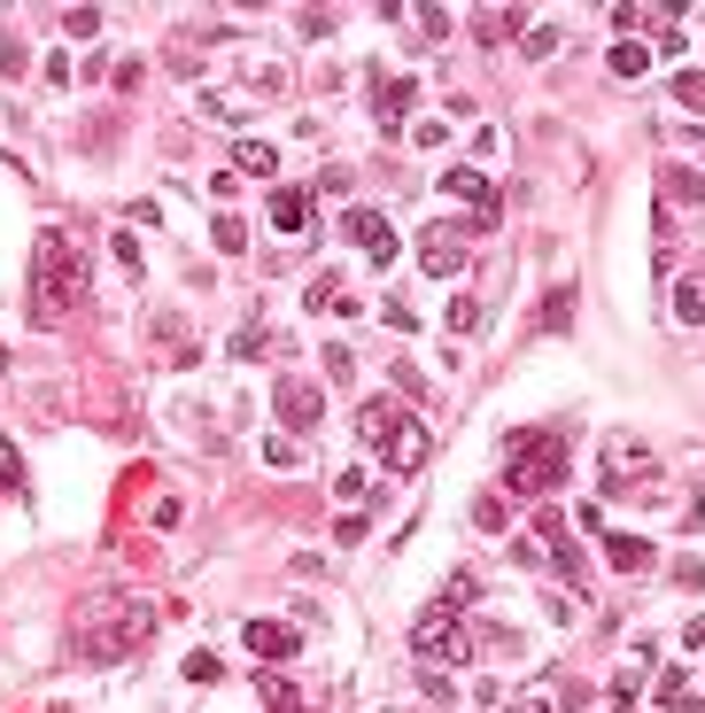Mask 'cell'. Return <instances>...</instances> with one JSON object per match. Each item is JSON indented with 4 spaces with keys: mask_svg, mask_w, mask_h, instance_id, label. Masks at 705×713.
I'll use <instances>...</instances> for the list:
<instances>
[{
    "mask_svg": "<svg viewBox=\"0 0 705 713\" xmlns=\"http://www.w3.org/2000/svg\"><path fill=\"white\" fill-rule=\"evenodd\" d=\"M473 326H481V295H458L450 303V334H473Z\"/></svg>",
    "mask_w": 705,
    "mask_h": 713,
    "instance_id": "obj_32",
    "label": "cell"
},
{
    "mask_svg": "<svg viewBox=\"0 0 705 713\" xmlns=\"http://www.w3.org/2000/svg\"><path fill=\"white\" fill-rule=\"evenodd\" d=\"M326 373H333V381H357V349H349V341H326Z\"/></svg>",
    "mask_w": 705,
    "mask_h": 713,
    "instance_id": "obj_28",
    "label": "cell"
},
{
    "mask_svg": "<svg viewBox=\"0 0 705 713\" xmlns=\"http://www.w3.org/2000/svg\"><path fill=\"white\" fill-rule=\"evenodd\" d=\"M559 47H566V32H559V24H527V32H519V55H527V62H551Z\"/></svg>",
    "mask_w": 705,
    "mask_h": 713,
    "instance_id": "obj_19",
    "label": "cell"
},
{
    "mask_svg": "<svg viewBox=\"0 0 705 713\" xmlns=\"http://www.w3.org/2000/svg\"><path fill=\"white\" fill-rule=\"evenodd\" d=\"M466 233H473L466 218H458V225H426V233H419V264H426L434 280H466Z\"/></svg>",
    "mask_w": 705,
    "mask_h": 713,
    "instance_id": "obj_7",
    "label": "cell"
},
{
    "mask_svg": "<svg viewBox=\"0 0 705 713\" xmlns=\"http://www.w3.org/2000/svg\"><path fill=\"white\" fill-rule=\"evenodd\" d=\"M674 318H682V326H697V318H705V272L674 280Z\"/></svg>",
    "mask_w": 705,
    "mask_h": 713,
    "instance_id": "obj_21",
    "label": "cell"
},
{
    "mask_svg": "<svg viewBox=\"0 0 705 713\" xmlns=\"http://www.w3.org/2000/svg\"><path fill=\"white\" fill-rule=\"evenodd\" d=\"M0 373H9V349H0Z\"/></svg>",
    "mask_w": 705,
    "mask_h": 713,
    "instance_id": "obj_44",
    "label": "cell"
},
{
    "mask_svg": "<svg viewBox=\"0 0 705 713\" xmlns=\"http://www.w3.org/2000/svg\"><path fill=\"white\" fill-rule=\"evenodd\" d=\"M218 675H225L218 652H195V659H187V682H218Z\"/></svg>",
    "mask_w": 705,
    "mask_h": 713,
    "instance_id": "obj_37",
    "label": "cell"
},
{
    "mask_svg": "<svg viewBox=\"0 0 705 713\" xmlns=\"http://www.w3.org/2000/svg\"><path fill=\"white\" fill-rule=\"evenodd\" d=\"M272 225L287 241H303L310 233V187H272Z\"/></svg>",
    "mask_w": 705,
    "mask_h": 713,
    "instance_id": "obj_14",
    "label": "cell"
},
{
    "mask_svg": "<svg viewBox=\"0 0 705 713\" xmlns=\"http://www.w3.org/2000/svg\"><path fill=\"white\" fill-rule=\"evenodd\" d=\"M333 543H341V551H357V543H365V504L333 519Z\"/></svg>",
    "mask_w": 705,
    "mask_h": 713,
    "instance_id": "obj_27",
    "label": "cell"
},
{
    "mask_svg": "<svg viewBox=\"0 0 705 713\" xmlns=\"http://www.w3.org/2000/svg\"><path fill=\"white\" fill-rule=\"evenodd\" d=\"M411 652H419L426 667H466V659H473L466 612H450V605H426V612L411 620Z\"/></svg>",
    "mask_w": 705,
    "mask_h": 713,
    "instance_id": "obj_5",
    "label": "cell"
},
{
    "mask_svg": "<svg viewBox=\"0 0 705 713\" xmlns=\"http://www.w3.org/2000/svg\"><path fill=\"white\" fill-rule=\"evenodd\" d=\"M411 109H419V78H380V94H373L380 132H403V125H411Z\"/></svg>",
    "mask_w": 705,
    "mask_h": 713,
    "instance_id": "obj_13",
    "label": "cell"
},
{
    "mask_svg": "<svg viewBox=\"0 0 705 713\" xmlns=\"http://www.w3.org/2000/svg\"><path fill=\"white\" fill-rule=\"evenodd\" d=\"M85 303H94V264H85V241H78L70 225L39 233V248H32V318H39V326H62V318L85 311Z\"/></svg>",
    "mask_w": 705,
    "mask_h": 713,
    "instance_id": "obj_2",
    "label": "cell"
},
{
    "mask_svg": "<svg viewBox=\"0 0 705 713\" xmlns=\"http://www.w3.org/2000/svg\"><path fill=\"white\" fill-rule=\"evenodd\" d=\"M612 70H621V78H644V70H651V47L621 39V47H612Z\"/></svg>",
    "mask_w": 705,
    "mask_h": 713,
    "instance_id": "obj_25",
    "label": "cell"
},
{
    "mask_svg": "<svg viewBox=\"0 0 705 713\" xmlns=\"http://www.w3.org/2000/svg\"><path fill=\"white\" fill-rule=\"evenodd\" d=\"M434 605H450V612H466V605H473V574H450V582H443V597H434Z\"/></svg>",
    "mask_w": 705,
    "mask_h": 713,
    "instance_id": "obj_30",
    "label": "cell"
},
{
    "mask_svg": "<svg viewBox=\"0 0 705 713\" xmlns=\"http://www.w3.org/2000/svg\"><path fill=\"white\" fill-rule=\"evenodd\" d=\"M443 195H458V202L473 210V218H466L473 233H496V225H504V195L489 187V178H481L473 163H450V171H443Z\"/></svg>",
    "mask_w": 705,
    "mask_h": 713,
    "instance_id": "obj_6",
    "label": "cell"
},
{
    "mask_svg": "<svg viewBox=\"0 0 705 713\" xmlns=\"http://www.w3.org/2000/svg\"><path fill=\"white\" fill-rule=\"evenodd\" d=\"M411 39H419V47L450 39V9H411Z\"/></svg>",
    "mask_w": 705,
    "mask_h": 713,
    "instance_id": "obj_23",
    "label": "cell"
},
{
    "mask_svg": "<svg viewBox=\"0 0 705 713\" xmlns=\"http://www.w3.org/2000/svg\"><path fill=\"white\" fill-rule=\"evenodd\" d=\"M0 489H16V451H9V434H0Z\"/></svg>",
    "mask_w": 705,
    "mask_h": 713,
    "instance_id": "obj_42",
    "label": "cell"
},
{
    "mask_svg": "<svg viewBox=\"0 0 705 713\" xmlns=\"http://www.w3.org/2000/svg\"><path fill=\"white\" fill-rule=\"evenodd\" d=\"M155 636V612L132 589H85L70 612V652L78 659H132Z\"/></svg>",
    "mask_w": 705,
    "mask_h": 713,
    "instance_id": "obj_1",
    "label": "cell"
},
{
    "mask_svg": "<svg viewBox=\"0 0 705 713\" xmlns=\"http://www.w3.org/2000/svg\"><path fill=\"white\" fill-rule=\"evenodd\" d=\"M341 233H349V248H365L373 272H388V264H396V225H388L380 210H349V218H341Z\"/></svg>",
    "mask_w": 705,
    "mask_h": 713,
    "instance_id": "obj_8",
    "label": "cell"
},
{
    "mask_svg": "<svg viewBox=\"0 0 705 713\" xmlns=\"http://www.w3.org/2000/svg\"><path fill=\"white\" fill-rule=\"evenodd\" d=\"M403 419H411L403 396H373V404H357V442H365V451H388Z\"/></svg>",
    "mask_w": 705,
    "mask_h": 713,
    "instance_id": "obj_10",
    "label": "cell"
},
{
    "mask_svg": "<svg viewBox=\"0 0 705 713\" xmlns=\"http://www.w3.org/2000/svg\"><path fill=\"white\" fill-rule=\"evenodd\" d=\"M551 489H566V434L559 426H527V434H512L504 442V496H551Z\"/></svg>",
    "mask_w": 705,
    "mask_h": 713,
    "instance_id": "obj_3",
    "label": "cell"
},
{
    "mask_svg": "<svg viewBox=\"0 0 705 713\" xmlns=\"http://www.w3.org/2000/svg\"><path fill=\"white\" fill-rule=\"evenodd\" d=\"M263 466H303V458H295L287 434H263Z\"/></svg>",
    "mask_w": 705,
    "mask_h": 713,
    "instance_id": "obj_34",
    "label": "cell"
},
{
    "mask_svg": "<svg viewBox=\"0 0 705 713\" xmlns=\"http://www.w3.org/2000/svg\"><path fill=\"white\" fill-rule=\"evenodd\" d=\"M240 644H248L263 667H280V659H295V652H303V636L287 629V620H248V629H240Z\"/></svg>",
    "mask_w": 705,
    "mask_h": 713,
    "instance_id": "obj_12",
    "label": "cell"
},
{
    "mask_svg": "<svg viewBox=\"0 0 705 713\" xmlns=\"http://www.w3.org/2000/svg\"><path fill=\"white\" fill-rule=\"evenodd\" d=\"M574 303H581L574 288H551V303L536 311V334H566V326H574Z\"/></svg>",
    "mask_w": 705,
    "mask_h": 713,
    "instance_id": "obj_18",
    "label": "cell"
},
{
    "mask_svg": "<svg viewBox=\"0 0 705 713\" xmlns=\"http://www.w3.org/2000/svg\"><path fill=\"white\" fill-rule=\"evenodd\" d=\"M597 543H604V559H612V566H621V574H644V566L659 559V551L644 543V535H597Z\"/></svg>",
    "mask_w": 705,
    "mask_h": 713,
    "instance_id": "obj_15",
    "label": "cell"
},
{
    "mask_svg": "<svg viewBox=\"0 0 705 713\" xmlns=\"http://www.w3.org/2000/svg\"><path fill=\"white\" fill-rule=\"evenodd\" d=\"M396 396H419V404H426V381H419V365H396Z\"/></svg>",
    "mask_w": 705,
    "mask_h": 713,
    "instance_id": "obj_41",
    "label": "cell"
},
{
    "mask_svg": "<svg viewBox=\"0 0 705 713\" xmlns=\"http://www.w3.org/2000/svg\"><path fill=\"white\" fill-rule=\"evenodd\" d=\"M109 256L125 264V272H140V241H132V233H109Z\"/></svg>",
    "mask_w": 705,
    "mask_h": 713,
    "instance_id": "obj_39",
    "label": "cell"
},
{
    "mask_svg": "<svg viewBox=\"0 0 705 713\" xmlns=\"http://www.w3.org/2000/svg\"><path fill=\"white\" fill-rule=\"evenodd\" d=\"M659 195H674V202L705 210V178H697V171H667V178H659Z\"/></svg>",
    "mask_w": 705,
    "mask_h": 713,
    "instance_id": "obj_22",
    "label": "cell"
},
{
    "mask_svg": "<svg viewBox=\"0 0 705 713\" xmlns=\"http://www.w3.org/2000/svg\"><path fill=\"white\" fill-rule=\"evenodd\" d=\"M0 70L24 78V70H32V47H24V39H0Z\"/></svg>",
    "mask_w": 705,
    "mask_h": 713,
    "instance_id": "obj_33",
    "label": "cell"
},
{
    "mask_svg": "<svg viewBox=\"0 0 705 713\" xmlns=\"http://www.w3.org/2000/svg\"><path fill=\"white\" fill-rule=\"evenodd\" d=\"M527 24H536L527 9H481V16H473V39H481V47H496L504 32H527Z\"/></svg>",
    "mask_w": 705,
    "mask_h": 713,
    "instance_id": "obj_16",
    "label": "cell"
},
{
    "mask_svg": "<svg viewBox=\"0 0 705 713\" xmlns=\"http://www.w3.org/2000/svg\"><path fill=\"white\" fill-rule=\"evenodd\" d=\"M380 318H388V326H396V334H419V311H411V303H388V311H380Z\"/></svg>",
    "mask_w": 705,
    "mask_h": 713,
    "instance_id": "obj_40",
    "label": "cell"
},
{
    "mask_svg": "<svg viewBox=\"0 0 705 713\" xmlns=\"http://www.w3.org/2000/svg\"><path fill=\"white\" fill-rule=\"evenodd\" d=\"M263 349H272V334H263V326H256V318H248V326H240V334H233V356H263Z\"/></svg>",
    "mask_w": 705,
    "mask_h": 713,
    "instance_id": "obj_29",
    "label": "cell"
},
{
    "mask_svg": "<svg viewBox=\"0 0 705 713\" xmlns=\"http://www.w3.org/2000/svg\"><path fill=\"white\" fill-rule=\"evenodd\" d=\"M233 163H240L248 178H280V148H272V140H240Z\"/></svg>",
    "mask_w": 705,
    "mask_h": 713,
    "instance_id": "obj_17",
    "label": "cell"
},
{
    "mask_svg": "<svg viewBox=\"0 0 705 713\" xmlns=\"http://www.w3.org/2000/svg\"><path fill=\"white\" fill-rule=\"evenodd\" d=\"M62 32H78V39L102 32V9H62Z\"/></svg>",
    "mask_w": 705,
    "mask_h": 713,
    "instance_id": "obj_38",
    "label": "cell"
},
{
    "mask_svg": "<svg viewBox=\"0 0 705 713\" xmlns=\"http://www.w3.org/2000/svg\"><path fill=\"white\" fill-rule=\"evenodd\" d=\"M295 32H303V39H333V16H326V9H303Z\"/></svg>",
    "mask_w": 705,
    "mask_h": 713,
    "instance_id": "obj_35",
    "label": "cell"
},
{
    "mask_svg": "<svg viewBox=\"0 0 705 713\" xmlns=\"http://www.w3.org/2000/svg\"><path fill=\"white\" fill-rule=\"evenodd\" d=\"M426 458H434V434H426L419 419H403V426H396V442L380 451V466H388V474H403V481H411V474H419Z\"/></svg>",
    "mask_w": 705,
    "mask_h": 713,
    "instance_id": "obj_11",
    "label": "cell"
},
{
    "mask_svg": "<svg viewBox=\"0 0 705 713\" xmlns=\"http://www.w3.org/2000/svg\"><path fill=\"white\" fill-rule=\"evenodd\" d=\"M659 713H697V690L682 682V667H667V675H659Z\"/></svg>",
    "mask_w": 705,
    "mask_h": 713,
    "instance_id": "obj_20",
    "label": "cell"
},
{
    "mask_svg": "<svg viewBox=\"0 0 705 713\" xmlns=\"http://www.w3.org/2000/svg\"><path fill=\"white\" fill-rule=\"evenodd\" d=\"M473 527L496 535V527H504V496H473Z\"/></svg>",
    "mask_w": 705,
    "mask_h": 713,
    "instance_id": "obj_36",
    "label": "cell"
},
{
    "mask_svg": "<svg viewBox=\"0 0 705 713\" xmlns=\"http://www.w3.org/2000/svg\"><path fill=\"white\" fill-rule=\"evenodd\" d=\"M210 241H218V248H233V256H240V248H248V225H240V218H218V225H210Z\"/></svg>",
    "mask_w": 705,
    "mask_h": 713,
    "instance_id": "obj_31",
    "label": "cell"
},
{
    "mask_svg": "<svg viewBox=\"0 0 705 713\" xmlns=\"http://www.w3.org/2000/svg\"><path fill=\"white\" fill-rule=\"evenodd\" d=\"M667 94H674V102H682L690 117H705V70H682V78L667 85Z\"/></svg>",
    "mask_w": 705,
    "mask_h": 713,
    "instance_id": "obj_24",
    "label": "cell"
},
{
    "mask_svg": "<svg viewBox=\"0 0 705 713\" xmlns=\"http://www.w3.org/2000/svg\"><path fill=\"white\" fill-rule=\"evenodd\" d=\"M604 496H636V504H659V481H651V442L644 434H604Z\"/></svg>",
    "mask_w": 705,
    "mask_h": 713,
    "instance_id": "obj_4",
    "label": "cell"
},
{
    "mask_svg": "<svg viewBox=\"0 0 705 713\" xmlns=\"http://www.w3.org/2000/svg\"><path fill=\"white\" fill-rule=\"evenodd\" d=\"M272 411H280L295 434H310V426L326 419V396H318V381H295V373H280V388H272Z\"/></svg>",
    "mask_w": 705,
    "mask_h": 713,
    "instance_id": "obj_9",
    "label": "cell"
},
{
    "mask_svg": "<svg viewBox=\"0 0 705 713\" xmlns=\"http://www.w3.org/2000/svg\"><path fill=\"white\" fill-rule=\"evenodd\" d=\"M527 713H551V705H543V698H536V705H527Z\"/></svg>",
    "mask_w": 705,
    "mask_h": 713,
    "instance_id": "obj_43",
    "label": "cell"
},
{
    "mask_svg": "<svg viewBox=\"0 0 705 713\" xmlns=\"http://www.w3.org/2000/svg\"><path fill=\"white\" fill-rule=\"evenodd\" d=\"M256 698H263V705H272V713H303V705H295V690H287L280 675H263V682H256Z\"/></svg>",
    "mask_w": 705,
    "mask_h": 713,
    "instance_id": "obj_26",
    "label": "cell"
}]
</instances>
